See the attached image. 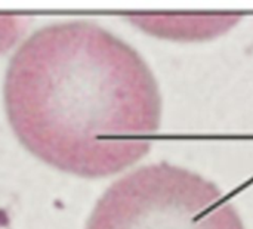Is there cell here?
Listing matches in <instances>:
<instances>
[{
  "label": "cell",
  "instance_id": "6da1fadb",
  "mask_svg": "<svg viewBox=\"0 0 253 229\" xmlns=\"http://www.w3.org/2000/svg\"><path fill=\"white\" fill-rule=\"evenodd\" d=\"M4 107L33 155L83 178L135 164L151 150L162 120L145 61L89 21L53 24L22 43L6 71Z\"/></svg>",
  "mask_w": 253,
  "mask_h": 229
},
{
  "label": "cell",
  "instance_id": "7a4b0ae2",
  "mask_svg": "<svg viewBox=\"0 0 253 229\" xmlns=\"http://www.w3.org/2000/svg\"><path fill=\"white\" fill-rule=\"evenodd\" d=\"M86 229H245L231 200L202 175L170 164L142 166L116 181Z\"/></svg>",
  "mask_w": 253,
  "mask_h": 229
},
{
  "label": "cell",
  "instance_id": "3957f363",
  "mask_svg": "<svg viewBox=\"0 0 253 229\" xmlns=\"http://www.w3.org/2000/svg\"><path fill=\"white\" fill-rule=\"evenodd\" d=\"M194 15H157V16H145L139 18L142 22H148L147 30H153V33L165 34L169 37H178V38H206V37H213L218 36L227 30H230L239 19L240 16L234 13H225V15H203V18L193 24L187 25L191 22Z\"/></svg>",
  "mask_w": 253,
  "mask_h": 229
}]
</instances>
